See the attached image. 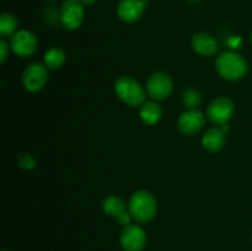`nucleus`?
Returning <instances> with one entry per match:
<instances>
[{"mask_svg": "<svg viewBox=\"0 0 252 251\" xmlns=\"http://www.w3.org/2000/svg\"><path fill=\"white\" fill-rule=\"evenodd\" d=\"M115 94L122 102L130 107H140L145 102L147 90L134 78L123 75L115 81Z\"/></svg>", "mask_w": 252, "mask_h": 251, "instance_id": "3", "label": "nucleus"}, {"mask_svg": "<svg viewBox=\"0 0 252 251\" xmlns=\"http://www.w3.org/2000/svg\"><path fill=\"white\" fill-rule=\"evenodd\" d=\"M19 166L22 169H33L36 166V160L29 154H22L19 159Z\"/></svg>", "mask_w": 252, "mask_h": 251, "instance_id": "19", "label": "nucleus"}, {"mask_svg": "<svg viewBox=\"0 0 252 251\" xmlns=\"http://www.w3.org/2000/svg\"><path fill=\"white\" fill-rule=\"evenodd\" d=\"M226 134L220 127H212L204 132L202 137V145L209 153H218L225 145Z\"/></svg>", "mask_w": 252, "mask_h": 251, "instance_id": "13", "label": "nucleus"}, {"mask_svg": "<svg viewBox=\"0 0 252 251\" xmlns=\"http://www.w3.org/2000/svg\"><path fill=\"white\" fill-rule=\"evenodd\" d=\"M9 51L10 47L4 39H0V52H1V56H0V63L4 64L6 62L7 57H9Z\"/></svg>", "mask_w": 252, "mask_h": 251, "instance_id": "20", "label": "nucleus"}, {"mask_svg": "<svg viewBox=\"0 0 252 251\" xmlns=\"http://www.w3.org/2000/svg\"><path fill=\"white\" fill-rule=\"evenodd\" d=\"M251 239H252V235H251Z\"/></svg>", "mask_w": 252, "mask_h": 251, "instance_id": "26", "label": "nucleus"}, {"mask_svg": "<svg viewBox=\"0 0 252 251\" xmlns=\"http://www.w3.org/2000/svg\"><path fill=\"white\" fill-rule=\"evenodd\" d=\"M226 44L231 49H239L243 46V38L240 36H230L226 41Z\"/></svg>", "mask_w": 252, "mask_h": 251, "instance_id": "21", "label": "nucleus"}, {"mask_svg": "<svg viewBox=\"0 0 252 251\" xmlns=\"http://www.w3.org/2000/svg\"><path fill=\"white\" fill-rule=\"evenodd\" d=\"M174 89V83L169 74L164 71H157L148 79L145 90L149 97L154 101H162L169 97Z\"/></svg>", "mask_w": 252, "mask_h": 251, "instance_id": "4", "label": "nucleus"}, {"mask_svg": "<svg viewBox=\"0 0 252 251\" xmlns=\"http://www.w3.org/2000/svg\"><path fill=\"white\" fill-rule=\"evenodd\" d=\"M191 46L193 51L202 57L216 56L219 49L217 39L207 32L194 33L191 38Z\"/></svg>", "mask_w": 252, "mask_h": 251, "instance_id": "12", "label": "nucleus"}, {"mask_svg": "<svg viewBox=\"0 0 252 251\" xmlns=\"http://www.w3.org/2000/svg\"><path fill=\"white\" fill-rule=\"evenodd\" d=\"M49 1H54V0H49Z\"/></svg>", "mask_w": 252, "mask_h": 251, "instance_id": "25", "label": "nucleus"}, {"mask_svg": "<svg viewBox=\"0 0 252 251\" xmlns=\"http://www.w3.org/2000/svg\"><path fill=\"white\" fill-rule=\"evenodd\" d=\"M162 117V108L158 101H145L139 107V118L144 125L154 126Z\"/></svg>", "mask_w": 252, "mask_h": 251, "instance_id": "14", "label": "nucleus"}, {"mask_svg": "<svg viewBox=\"0 0 252 251\" xmlns=\"http://www.w3.org/2000/svg\"><path fill=\"white\" fill-rule=\"evenodd\" d=\"M147 0H121L117 5V15L123 22L134 24L144 14Z\"/></svg>", "mask_w": 252, "mask_h": 251, "instance_id": "11", "label": "nucleus"}, {"mask_svg": "<svg viewBox=\"0 0 252 251\" xmlns=\"http://www.w3.org/2000/svg\"><path fill=\"white\" fill-rule=\"evenodd\" d=\"M235 112V105L229 97H217L207 107L206 116L211 123L216 126H223L229 122Z\"/></svg>", "mask_w": 252, "mask_h": 251, "instance_id": "5", "label": "nucleus"}, {"mask_svg": "<svg viewBox=\"0 0 252 251\" xmlns=\"http://www.w3.org/2000/svg\"><path fill=\"white\" fill-rule=\"evenodd\" d=\"M102 209L105 214L115 219H120L121 217L128 213L126 202L121 197L116 196V194H111V196H107L103 199Z\"/></svg>", "mask_w": 252, "mask_h": 251, "instance_id": "15", "label": "nucleus"}, {"mask_svg": "<svg viewBox=\"0 0 252 251\" xmlns=\"http://www.w3.org/2000/svg\"><path fill=\"white\" fill-rule=\"evenodd\" d=\"M120 243L125 251H143L147 245V234L137 224H128L121 231Z\"/></svg>", "mask_w": 252, "mask_h": 251, "instance_id": "8", "label": "nucleus"}, {"mask_svg": "<svg viewBox=\"0 0 252 251\" xmlns=\"http://www.w3.org/2000/svg\"><path fill=\"white\" fill-rule=\"evenodd\" d=\"M202 94L193 88H189L182 93V103L187 110L189 108H197V106L201 105Z\"/></svg>", "mask_w": 252, "mask_h": 251, "instance_id": "18", "label": "nucleus"}, {"mask_svg": "<svg viewBox=\"0 0 252 251\" xmlns=\"http://www.w3.org/2000/svg\"><path fill=\"white\" fill-rule=\"evenodd\" d=\"M37 44V37L27 30H20L10 37V48L21 58H27L34 54Z\"/></svg>", "mask_w": 252, "mask_h": 251, "instance_id": "9", "label": "nucleus"}, {"mask_svg": "<svg viewBox=\"0 0 252 251\" xmlns=\"http://www.w3.org/2000/svg\"><path fill=\"white\" fill-rule=\"evenodd\" d=\"M206 116L197 108L186 110L177 120V128L185 135H194L203 128Z\"/></svg>", "mask_w": 252, "mask_h": 251, "instance_id": "10", "label": "nucleus"}, {"mask_svg": "<svg viewBox=\"0 0 252 251\" xmlns=\"http://www.w3.org/2000/svg\"><path fill=\"white\" fill-rule=\"evenodd\" d=\"M158 203L154 194L147 189H139L132 194L128 203V212L132 219L139 224H148L154 219Z\"/></svg>", "mask_w": 252, "mask_h": 251, "instance_id": "1", "label": "nucleus"}, {"mask_svg": "<svg viewBox=\"0 0 252 251\" xmlns=\"http://www.w3.org/2000/svg\"><path fill=\"white\" fill-rule=\"evenodd\" d=\"M64 63H65V53L59 47H53L44 54V65L49 70H57L62 68Z\"/></svg>", "mask_w": 252, "mask_h": 251, "instance_id": "16", "label": "nucleus"}, {"mask_svg": "<svg viewBox=\"0 0 252 251\" xmlns=\"http://www.w3.org/2000/svg\"><path fill=\"white\" fill-rule=\"evenodd\" d=\"M17 29V19L10 12H4L0 16V34L1 37H11Z\"/></svg>", "mask_w": 252, "mask_h": 251, "instance_id": "17", "label": "nucleus"}, {"mask_svg": "<svg viewBox=\"0 0 252 251\" xmlns=\"http://www.w3.org/2000/svg\"><path fill=\"white\" fill-rule=\"evenodd\" d=\"M59 20L68 31L79 29L84 20V6L79 0H65L59 11Z\"/></svg>", "mask_w": 252, "mask_h": 251, "instance_id": "7", "label": "nucleus"}, {"mask_svg": "<svg viewBox=\"0 0 252 251\" xmlns=\"http://www.w3.org/2000/svg\"><path fill=\"white\" fill-rule=\"evenodd\" d=\"M1 251H9V250H5V249H4V250H1Z\"/></svg>", "mask_w": 252, "mask_h": 251, "instance_id": "24", "label": "nucleus"}, {"mask_svg": "<svg viewBox=\"0 0 252 251\" xmlns=\"http://www.w3.org/2000/svg\"><path fill=\"white\" fill-rule=\"evenodd\" d=\"M217 73L228 81H238L248 73V62L235 51L223 52L216 61Z\"/></svg>", "mask_w": 252, "mask_h": 251, "instance_id": "2", "label": "nucleus"}, {"mask_svg": "<svg viewBox=\"0 0 252 251\" xmlns=\"http://www.w3.org/2000/svg\"><path fill=\"white\" fill-rule=\"evenodd\" d=\"M48 79V68L42 63H31L22 73V85L30 93H37L44 88Z\"/></svg>", "mask_w": 252, "mask_h": 251, "instance_id": "6", "label": "nucleus"}, {"mask_svg": "<svg viewBox=\"0 0 252 251\" xmlns=\"http://www.w3.org/2000/svg\"><path fill=\"white\" fill-rule=\"evenodd\" d=\"M250 39H251V44H252V32H251V37H250Z\"/></svg>", "mask_w": 252, "mask_h": 251, "instance_id": "23", "label": "nucleus"}, {"mask_svg": "<svg viewBox=\"0 0 252 251\" xmlns=\"http://www.w3.org/2000/svg\"><path fill=\"white\" fill-rule=\"evenodd\" d=\"M79 1L81 2V4H85V5H91V4H94V2L96 1V0H79Z\"/></svg>", "mask_w": 252, "mask_h": 251, "instance_id": "22", "label": "nucleus"}]
</instances>
